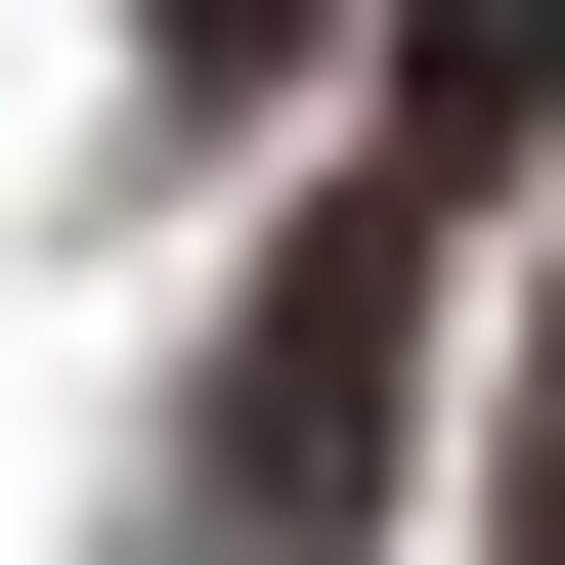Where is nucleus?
<instances>
[{
  "label": "nucleus",
  "mask_w": 565,
  "mask_h": 565,
  "mask_svg": "<svg viewBox=\"0 0 565 565\" xmlns=\"http://www.w3.org/2000/svg\"><path fill=\"white\" fill-rule=\"evenodd\" d=\"M522 522H565V349H522Z\"/></svg>",
  "instance_id": "nucleus-3"
},
{
  "label": "nucleus",
  "mask_w": 565,
  "mask_h": 565,
  "mask_svg": "<svg viewBox=\"0 0 565 565\" xmlns=\"http://www.w3.org/2000/svg\"><path fill=\"white\" fill-rule=\"evenodd\" d=\"M392 174H565V0H392Z\"/></svg>",
  "instance_id": "nucleus-2"
},
{
  "label": "nucleus",
  "mask_w": 565,
  "mask_h": 565,
  "mask_svg": "<svg viewBox=\"0 0 565 565\" xmlns=\"http://www.w3.org/2000/svg\"><path fill=\"white\" fill-rule=\"evenodd\" d=\"M174 44H305V0H174Z\"/></svg>",
  "instance_id": "nucleus-4"
},
{
  "label": "nucleus",
  "mask_w": 565,
  "mask_h": 565,
  "mask_svg": "<svg viewBox=\"0 0 565 565\" xmlns=\"http://www.w3.org/2000/svg\"><path fill=\"white\" fill-rule=\"evenodd\" d=\"M392 349H435V174H392V217H305V262L217 305V392H174V522H217V565L392 522Z\"/></svg>",
  "instance_id": "nucleus-1"
}]
</instances>
